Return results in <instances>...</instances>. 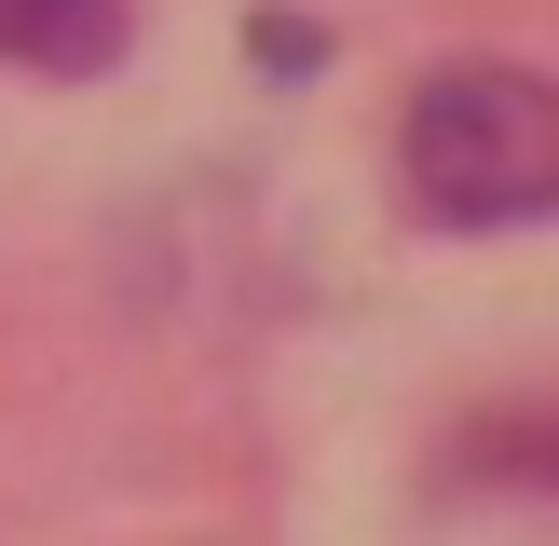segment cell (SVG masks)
Segmentation results:
<instances>
[{
  "label": "cell",
  "mask_w": 559,
  "mask_h": 546,
  "mask_svg": "<svg viewBox=\"0 0 559 546\" xmlns=\"http://www.w3.org/2000/svg\"><path fill=\"white\" fill-rule=\"evenodd\" d=\"M314 55H328L314 27H287V14H260V69H314Z\"/></svg>",
  "instance_id": "3957f363"
},
{
  "label": "cell",
  "mask_w": 559,
  "mask_h": 546,
  "mask_svg": "<svg viewBox=\"0 0 559 546\" xmlns=\"http://www.w3.org/2000/svg\"><path fill=\"white\" fill-rule=\"evenodd\" d=\"M109 55H123V0H0V69L82 82V69H109Z\"/></svg>",
  "instance_id": "7a4b0ae2"
},
{
  "label": "cell",
  "mask_w": 559,
  "mask_h": 546,
  "mask_svg": "<svg viewBox=\"0 0 559 546\" xmlns=\"http://www.w3.org/2000/svg\"><path fill=\"white\" fill-rule=\"evenodd\" d=\"M396 205L437 233H519L559 218V82L533 69H451L396 123Z\"/></svg>",
  "instance_id": "6da1fadb"
}]
</instances>
